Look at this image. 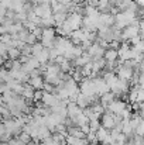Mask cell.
Instances as JSON below:
<instances>
[{
  "label": "cell",
  "instance_id": "cell-1",
  "mask_svg": "<svg viewBox=\"0 0 144 145\" xmlns=\"http://www.w3.org/2000/svg\"><path fill=\"white\" fill-rule=\"evenodd\" d=\"M127 107V104H126V101L124 100H120V99H114L109 106H107V108H106V111H109V113H112L113 116H120L122 113H123V110Z\"/></svg>",
  "mask_w": 144,
  "mask_h": 145
},
{
  "label": "cell",
  "instance_id": "cell-2",
  "mask_svg": "<svg viewBox=\"0 0 144 145\" xmlns=\"http://www.w3.org/2000/svg\"><path fill=\"white\" fill-rule=\"evenodd\" d=\"M71 28V31H75V30H79L82 27V16L76 14V13H69L66 20H65Z\"/></svg>",
  "mask_w": 144,
  "mask_h": 145
},
{
  "label": "cell",
  "instance_id": "cell-3",
  "mask_svg": "<svg viewBox=\"0 0 144 145\" xmlns=\"http://www.w3.org/2000/svg\"><path fill=\"white\" fill-rule=\"evenodd\" d=\"M92 83H93V88H95V93L97 96H102L107 92H110L109 86L105 83V80L102 79V76H96L92 79Z\"/></svg>",
  "mask_w": 144,
  "mask_h": 145
},
{
  "label": "cell",
  "instance_id": "cell-4",
  "mask_svg": "<svg viewBox=\"0 0 144 145\" xmlns=\"http://www.w3.org/2000/svg\"><path fill=\"white\" fill-rule=\"evenodd\" d=\"M33 11L38 18H47V17L52 16V10H51L49 4H37L33 7Z\"/></svg>",
  "mask_w": 144,
  "mask_h": 145
},
{
  "label": "cell",
  "instance_id": "cell-5",
  "mask_svg": "<svg viewBox=\"0 0 144 145\" xmlns=\"http://www.w3.org/2000/svg\"><path fill=\"white\" fill-rule=\"evenodd\" d=\"M114 73H116V76L119 78V79H123V80H130L132 79V76H133V73H134V71L132 69V68H129V66H126V65H120V66H117V69L114 71Z\"/></svg>",
  "mask_w": 144,
  "mask_h": 145
},
{
  "label": "cell",
  "instance_id": "cell-6",
  "mask_svg": "<svg viewBox=\"0 0 144 145\" xmlns=\"http://www.w3.org/2000/svg\"><path fill=\"white\" fill-rule=\"evenodd\" d=\"M100 127L106 128V130H113L114 128V116L109 111H105L100 116Z\"/></svg>",
  "mask_w": 144,
  "mask_h": 145
},
{
  "label": "cell",
  "instance_id": "cell-7",
  "mask_svg": "<svg viewBox=\"0 0 144 145\" xmlns=\"http://www.w3.org/2000/svg\"><path fill=\"white\" fill-rule=\"evenodd\" d=\"M44 92V90H43ZM59 99L57 95H54V93H45L44 92V95H43V99H41V103H43V106L44 107H48V108H52V107H55V106H58L59 104Z\"/></svg>",
  "mask_w": 144,
  "mask_h": 145
},
{
  "label": "cell",
  "instance_id": "cell-8",
  "mask_svg": "<svg viewBox=\"0 0 144 145\" xmlns=\"http://www.w3.org/2000/svg\"><path fill=\"white\" fill-rule=\"evenodd\" d=\"M28 86H31L34 90H43V86H44V80H43V76H36V78H30L28 82H27Z\"/></svg>",
  "mask_w": 144,
  "mask_h": 145
},
{
  "label": "cell",
  "instance_id": "cell-9",
  "mask_svg": "<svg viewBox=\"0 0 144 145\" xmlns=\"http://www.w3.org/2000/svg\"><path fill=\"white\" fill-rule=\"evenodd\" d=\"M114 99H116V97H114V95H113L112 92H107V93H105V95L99 96V103H100V106L106 110V108H107V106H109Z\"/></svg>",
  "mask_w": 144,
  "mask_h": 145
},
{
  "label": "cell",
  "instance_id": "cell-10",
  "mask_svg": "<svg viewBox=\"0 0 144 145\" xmlns=\"http://www.w3.org/2000/svg\"><path fill=\"white\" fill-rule=\"evenodd\" d=\"M49 137H51V131L48 130L45 125H41V127L37 128V141H38V142L45 141V140L49 138Z\"/></svg>",
  "mask_w": 144,
  "mask_h": 145
},
{
  "label": "cell",
  "instance_id": "cell-11",
  "mask_svg": "<svg viewBox=\"0 0 144 145\" xmlns=\"http://www.w3.org/2000/svg\"><path fill=\"white\" fill-rule=\"evenodd\" d=\"M103 59L106 62H114L119 59V55H117V51L116 49H112V48H107L105 49L103 52Z\"/></svg>",
  "mask_w": 144,
  "mask_h": 145
},
{
  "label": "cell",
  "instance_id": "cell-12",
  "mask_svg": "<svg viewBox=\"0 0 144 145\" xmlns=\"http://www.w3.org/2000/svg\"><path fill=\"white\" fill-rule=\"evenodd\" d=\"M34 58L40 62V65L41 63H47L48 61H49V56H48V49L44 48L43 51H40L37 55H34Z\"/></svg>",
  "mask_w": 144,
  "mask_h": 145
},
{
  "label": "cell",
  "instance_id": "cell-13",
  "mask_svg": "<svg viewBox=\"0 0 144 145\" xmlns=\"http://www.w3.org/2000/svg\"><path fill=\"white\" fill-rule=\"evenodd\" d=\"M20 55H21V52L17 48H9L7 51V59H10V61H17L20 58Z\"/></svg>",
  "mask_w": 144,
  "mask_h": 145
},
{
  "label": "cell",
  "instance_id": "cell-14",
  "mask_svg": "<svg viewBox=\"0 0 144 145\" xmlns=\"http://www.w3.org/2000/svg\"><path fill=\"white\" fill-rule=\"evenodd\" d=\"M89 131L91 133H96L99 128H100V121L99 120H96V121H89Z\"/></svg>",
  "mask_w": 144,
  "mask_h": 145
},
{
  "label": "cell",
  "instance_id": "cell-15",
  "mask_svg": "<svg viewBox=\"0 0 144 145\" xmlns=\"http://www.w3.org/2000/svg\"><path fill=\"white\" fill-rule=\"evenodd\" d=\"M37 42V38L31 34V33H28L27 34V37L24 38V44H28V45H33V44H36Z\"/></svg>",
  "mask_w": 144,
  "mask_h": 145
},
{
  "label": "cell",
  "instance_id": "cell-16",
  "mask_svg": "<svg viewBox=\"0 0 144 145\" xmlns=\"http://www.w3.org/2000/svg\"><path fill=\"white\" fill-rule=\"evenodd\" d=\"M9 48H10L9 45L0 42V56H3L4 59H7V51H9Z\"/></svg>",
  "mask_w": 144,
  "mask_h": 145
},
{
  "label": "cell",
  "instance_id": "cell-17",
  "mask_svg": "<svg viewBox=\"0 0 144 145\" xmlns=\"http://www.w3.org/2000/svg\"><path fill=\"white\" fill-rule=\"evenodd\" d=\"M43 95H44V92L43 90H34V96H33V101H41V99H43Z\"/></svg>",
  "mask_w": 144,
  "mask_h": 145
},
{
  "label": "cell",
  "instance_id": "cell-18",
  "mask_svg": "<svg viewBox=\"0 0 144 145\" xmlns=\"http://www.w3.org/2000/svg\"><path fill=\"white\" fill-rule=\"evenodd\" d=\"M43 90H44L45 93H54V92H55V86H52V85H49V83H44Z\"/></svg>",
  "mask_w": 144,
  "mask_h": 145
},
{
  "label": "cell",
  "instance_id": "cell-19",
  "mask_svg": "<svg viewBox=\"0 0 144 145\" xmlns=\"http://www.w3.org/2000/svg\"><path fill=\"white\" fill-rule=\"evenodd\" d=\"M71 3H74V4H82L84 3V0H69Z\"/></svg>",
  "mask_w": 144,
  "mask_h": 145
},
{
  "label": "cell",
  "instance_id": "cell-20",
  "mask_svg": "<svg viewBox=\"0 0 144 145\" xmlns=\"http://www.w3.org/2000/svg\"><path fill=\"white\" fill-rule=\"evenodd\" d=\"M4 134V127H3V123H0V137Z\"/></svg>",
  "mask_w": 144,
  "mask_h": 145
},
{
  "label": "cell",
  "instance_id": "cell-21",
  "mask_svg": "<svg viewBox=\"0 0 144 145\" xmlns=\"http://www.w3.org/2000/svg\"><path fill=\"white\" fill-rule=\"evenodd\" d=\"M1 95H3V90H1V88H0V99H1Z\"/></svg>",
  "mask_w": 144,
  "mask_h": 145
}]
</instances>
